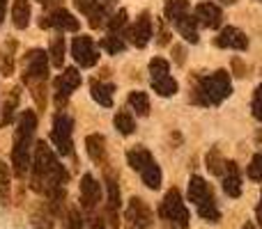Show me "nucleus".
<instances>
[{
	"label": "nucleus",
	"mask_w": 262,
	"mask_h": 229,
	"mask_svg": "<svg viewBox=\"0 0 262 229\" xmlns=\"http://www.w3.org/2000/svg\"><path fill=\"white\" fill-rule=\"evenodd\" d=\"M104 3H108V5H111V3H115V0H104Z\"/></svg>",
	"instance_id": "44"
},
{
	"label": "nucleus",
	"mask_w": 262,
	"mask_h": 229,
	"mask_svg": "<svg viewBox=\"0 0 262 229\" xmlns=\"http://www.w3.org/2000/svg\"><path fill=\"white\" fill-rule=\"evenodd\" d=\"M39 26L41 28H55V30H62V32H76L81 28L78 18H74L67 9H53V12L44 14L39 18Z\"/></svg>",
	"instance_id": "14"
},
{
	"label": "nucleus",
	"mask_w": 262,
	"mask_h": 229,
	"mask_svg": "<svg viewBox=\"0 0 262 229\" xmlns=\"http://www.w3.org/2000/svg\"><path fill=\"white\" fill-rule=\"evenodd\" d=\"M232 94L230 73L219 69L214 73L200 76L193 85V101L200 106H219Z\"/></svg>",
	"instance_id": "3"
},
{
	"label": "nucleus",
	"mask_w": 262,
	"mask_h": 229,
	"mask_svg": "<svg viewBox=\"0 0 262 229\" xmlns=\"http://www.w3.org/2000/svg\"><path fill=\"white\" fill-rule=\"evenodd\" d=\"M124 225L127 229H149L152 227V211L138 197H131L124 209Z\"/></svg>",
	"instance_id": "10"
},
{
	"label": "nucleus",
	"mask_w": 262,
	"mask_h": 229,
	"mask_svg": "<svg viewBox=\"0 0 262 229\" xmlns=\"http://www.w3.org/2000/svg\"><path fill=\"white\" fill-rule=\"evenodd\" d=\"M159 216H161L163 220L172 222V225L180 227V229L189 227V211H186L184 202H182V195L177 188H170L166 193L161 207H159Z\"/></svg>",
	"instance_id": "9"
},
{
	"label": "nucleus",
	"mask_w": 262,
	"mask_h": 229,
	"mask_svg": "<svg viewBox=\"0 0 262 229\" xmlns=\"http://www.w3.org/2000/svg\"><path fill=\"white\" fill-rule=\"evenodd\" d=\"M85 149H88V156H90L97 165H101V167L106 165V158H108V156H106V140H104V135H99V133L88 135V138H85Z\"/></svg>",
	"instance_id": "21"
},
{
	"label": "nucleus",
	"mask_w": 262,
	"mask_h": 229,
	"mask_svg": "<svg viewBox=\"0 0 262 229\" xmlns=\"http://www.w3.org/2000/svg\"><path fill=\"white\" fill-rule=\"evenodd\" d=\"M37 3H41V5H55L58 0H37Z\"/></svg>",
	"instance_id": "41"
},
{
	"label": "nucleus",
	"mask_w": 262,
	"mask_h": 229,
	"mask_svg": "<svg viewBox=\"0 0 262 229\" xmlns=\"http://www.w3.org/2000/svg\"><path fill=\"white\" fill-rule=\"evenodd\" d=\"M101 48H104L106 53H111V55L122 53V50H124V39H122V35L108 32V35H106L104 39H101Z\"/></svg>",
	"instance_id": "27"
},
{
	"label": "nucleus",
	"mask_w": 262,
	"mask_h": 229,
	"mask_svg": "<svg viewBox=\"0 0 262 229\" xmlns=\"http://www.w3.org/2000/svg\"><path fill=\"white\" fill-rule=\"evenodd\" d=\"M258 225L262 227V195H260V204H258Z\"/></svg>",
	"instance_id": "40"
},
{
	"label": "nucleus",
	"mask_w": 262,
	"mask_h": 229,
	"mask_svg": "<svg viewBox=\"0 0 262 229\" xmlns=\"http://www.w3.org/2000/svg\"><path fill=\"white\" fill-rule=\"evenodd\" d=\"M32 176L30 186L32 190L41 193L44 197H49L51 204L58 207L64 199V184L69 179V172L64 170V165L58 161L51 147L46 142L35 144V156H32Z\"/></svg>",
	"instance_id": "1"
},
{
	"label": "nucleus",
	"mask_w": 262,
	"mask_h": 229,
	"mask_svg": "<svg viewBox=\"0 0 262 229\" xmlns=\"http://www.w3.org/2000/svg\"><path fill=\"white\" fill-rule=\"evenodd\" d=\"M5 14H7V0H0V26L5 21Z\"/></svg>",
	"instance_id": "39"
},
{
	"label": "nucleus",
	"mask_w": 262,
	"mask_h": 229,
	"mask_svg": "<svg viewBox=\"0 0 262 229\" xmlns=\"http://www.w3.org/2000/svg\"><path fill=\"white\" fill-rule=\"evenodd\" d=\"M78 85H81V73H78V69L67 67V71H62V76H58L55 78V83H53V87H55V106L62 108V106L69 101L72 92L76 90Z\"/></svg>",
	"instance_id": "11"
},
{
	"label": "nucleus",
	"mask_w": 262,
	"mask_h": 229,
	"mask_svg": "<svg viewBox=\"0 0 262 229\" xmlns=\"http://www.w3.org/2000/svg\"><path fill=\"white\" fill-rule=\"evenodd\" d=\"M214 44L219 48H232V50H246L249 48V37L235 26H228L219 32V37L214 39Z\"/></svg>",
	"instance_id": "16"
},
{
	"label": "nucleus",
	"mask_w": 262,
	"mask_h": 229,
	"mask_svg": "<svg viewBox=\"0 0 262 229\" xmlns=\"http://www.w3.org/2000/svg\"><path fill=\"white\" fill-rule=\"evenodd\" d=\"M152 87L159 96H172L177 92V81L166 73V76H159V78H152Z\"/></svg>",
	"instance_id": "24"
},
{
	"label": "nucleus",
	"mask_w": 262,
	"mask_h": 229,
	"mask_svg": "<svg viewBox=\"0 0 262 229\" xmlns=\"http://www.w3.org/2000/svg\"><path fill=\"white\" fill-rule=\"evenodd\" d=\"M251 113L258 121H262V85L255 87L253 92V101H251Z\"/></svg>",
	"instance_id": "34"
},
{
	"label": "nucleus",
	"mask_w": 262,
	"mask_h": 229,
	"mask_svg": "<svg viewBox=\"0 0 262 229\" xmlns=\"http://www.w3.org/2000/svg\"><path fill=\"white\" fill-rule=\"evenodd\" d=\"M72 55H74V60H76L81 67H85V69L95 67V64L99 62V50H97L95 41H92L90 37H74Z\"/></svg>",
	"instance_id": "13"
},
{
	"label": "nucleus",
	"mask_w": 262,
	"mask_h": 229,
	"mask_svg": "<svg viewBox=\"0 0 262 229\" xmlns=\"http://www.w3.org/2000/svg\"><path fill=\"white\" fill-rule=\"evenodd\" d=\"M49 55H51V62H53L55 67H62L64 64V39L62 37H55V41L51 44Z\"/></svg>",
	"instance_id": "31"
},
{
	"label": "nucleus",
	"mask_w": 262,
	"mask_h": 229,
	"mask_svg": "<svg viewBox=\"0 0 262 229\" xmlns=\"http://www.w3.org/2000/svg\"><path fill=\"white\" fill-rule=\"evenodd\" d=\"M37 131V115L32 110H26L18 117L16 133H14V147H12V170L16 176H26L30 170V144L35 140Z\"/></svg>",
	"instance_id": "2"
},
{
	"label": "nucleus",
	"mask_w": 262,
	"mask_h": 229,
	"mask_svg": "<svg viewBox=\"0 0 262 229\" xmlns=\"http://www.w3.org/2000/svg\"><path fill=\"white\" fill-rule=\"evenodd\" d=\"M129 106L140 117H147L149 115V99H147V94H145V92H131V94H129Z\"/></svg>",
	"instance_id": "26"
},
{
	"label": "nucleus",
	"mask_w": 262,
	"mask_h": 229,
	"mask_svg": "<svg viewBox=\"0 0 262 229\" xmlns=\"http://www.w3.org/2000/svg\"><path fill=\"white\" fill-rule=\"evenodd\" d=\"M149 37H152V18H149L147 12H143L136 23L129 28V39L136 48H145L149 44Z\"/></svg>",
	"instance_id": "17"
},
{
	"label": "nucleus",
	"mask_w": 262,
	"mask_h": 229,
	"mask_svg": "<svg viewBox=\"0 0 262 229\" xmlns=\"http://www.w3.org/2000/svg\"><path fill=\"white\" fill-rule=\"evenodd\" d=\"M64 229H83V218L76 209L67 213V220H64Z\"/></svg>",
	"instance_id": "36"
},
{
	"label": "nucleus",
	"mask_w": 262,
	"mask_h": 229,
	"mask_svg": "<svg viewBox=\"0 0 262 229\" xmlns=\"http://www.w3.org/2000/svg\"><path fill=\"white\" fill-rule=\"evenodd\" d=\"M193 16H195V21H198L203 28H219V26H221V21H223L221 7H216L214 3H200V5H195Z\"/></svg>",
	"instance_id": "18"
},
{
	"label": "nucleus",
	"mask_w": 262,
	"mask_h": 229,
	"mask_svg": "<svg viewBox=\"0 0 262 229\" xmlns=\"http://www.w3.org/2000/svg\"><path fill=\"white\" fill-rule=\"evenodd\" d=\"M168 73V62L163 58H154L149 62V76L152 78H159V76H166Z\"/></svg>",
	"instance_id": "33"
},
{
	"label": "nucleus",
	"mask_w": 262,
	"mask_h": 229,
	"mask_svg": "<svg viewBox=\"0 0 262 229\" xmlns=\"http://www.w3.org/2000/svg\"><path fill=\"white\" fill-rule=\"evenodd\" d=\"M113 92H115V85H111V83L90 81L92 99H95L99 106H104V108H111V106H113Z\"/></svg>",
	"instance_id": "22"
},
{
	"label": "nucleus",
	"mask_w": 262,
	"mask_h": 229,
	"mask_svg": "<svg viewBox=\"0 0 262 229\" xmlns=\"http://www.w3.org/2000/svg\"><path fill=\"white\" fill-rule=\"evenodd\" d=\"M249 176H251L253 181H262V154H255V156L251 158Z\"/></svg>",
	"instance_id": "35"
},
{
	"label": "nucleus",
	"mask_w": 262,
	"mask_h": 229,
	"mask_svg": "<svg viewBox=\"0 0 262 229\" xmlns=\"http://www.w3.org/2000/svg\"><path fill=\"white\" fill-rule=\"evenodd\" d=\"M101 202V184L92 174H85L81 179V207L85 211H95Z\"/></svg>",
	"instance_id": "15"
},
{
	"label": "nucleus",
	"mask_w": 262,
	"mask_h": 229,
	"mask_svg": "<svg viewBox=\"0 0 262 229\" xmlns=\"http://www.w3.org/2000/svg\"><path fill=\"white\" fill-rule=\"evenodd\" d=\"M221 3H223V5H235L237 0H221Z\"/></svg>",
	"instance_id": "42"
},
{
	"label": "nucleus",
	"mask_w": 262,
	"mask_h": 229,
	"mask_svg": "<svg viewBox=\"0 0 262 229\" xmlns=\"http://www.w3.org/2000/svg\"><path fill=\"white\" fill-rule=\"evenodd\" d=\"M9 167L0 161V204H7L9 199Z\"/></svg>",
	"instance_id": "32"
},
{
	"label": "nucleus",
	"mask_w": 262,
	"mask_h": 229,
	"mask_svg": "<svg viewBox=\"0 0 262 229\" xmlns=\"http://www.w3.org/2000/svg\"><path fill=\"white\" fill-rule=\"evenodd\" d=\"M127 161H129V165L143 176L147 188L157 190L159 186H161V167L157 165V161H154V156L149 154V149H145V147L131 149L127 154Z\"/></svg>",
	"instance_id": "7"
},
{
	"label": "nucleus",
	"mask_w": 262,
	"mask_h": 229,
	"mask_svg": "<svg viewBox=\"0 0 262 229\" xmlns=\"http://www.w3.org/2000/svg\"><path fill=\"white\" fill-rule=\"evenodd\" d=\"M49 81V53L41 48H32L26 55V71H23V83L30 85L35 92V99L44 106V87Z\"/></svg>",
	"instance_id": "4"
},
{
	"label": "nucleus",
	"mask_w": 262,
	"mask_h": 229,
	"mask_svg": "<svg viewBox=\"0 0 262 229\" xmlns=\"http://www.w3.org/2000/svg\"><path fill=\"white\" fill-rule=\"evenodd\" d=\"M106 181V190H108V220L111 225H118V209H120V190H118V179H115V172L106 170L104 174Z\"/></svg>",
	"instance_id": "19"
},
{
	"label": "nucleus",
	"mask_w": 262,
	"mask_h": 229,
	"mask_svg": "<svg viewBox=\"0 0 262 229\" xmlns=\"http://www.w3.org/2000/svg\"><path fill=\"white\" fill-rule=\"evenodd\" d=\"M226 165H228V161L221 156V151H219V149H212V151L207 154V170L212 172L214 176H223Z\"/></svg>",
	"instance_id": "25"
},
{
	"label": "nucleus",
	"mask_w": 262,
	"mask_h": 229,
	"mask_svg": "<svg viewBox=\"0 0 262 229\" xmlns=\"http://www.w3.org/2000/svg\"><path fill=\"white\" fill-rule=\"evenodd\" d=\"M166 18L172 28H177L182 37L189 44H198V28H195V16L191 14L186 0H168L166 3Z\"/></svg>",
	"instance_id": "6"
},
{
	"label": "nucleus",
	"mask_w": 262,
	"mask_h": 229,
	"mask_svg": "<svg viewBox=\"0 0 262 229\" xmlns=\"http://www.w3.org/2000/svg\"><path fill=\"white\" fill-rule=\"evenodd\" d=\"M124 28H127V12H124V9H120V12H115L113 16L108 18V26H106V30L115 32V35H122Z\"/></svg>",
	"instance_id": "28"
},
{
	"label": "nucleus",
	"mask_w": 262,
	"mask_h": 229,
	"mask_svg": "<svg viewBox=\"0 0 262 229\" xmlns=\"http://www.w3.org/2000/svg\"><path fill=\"white\" fill-rule=\"evenodd\" d=\"M115 129H118V133H122V135H131L136 131V121L131 119L129 113H118L115 115Z\"/></svg>",
	"instance_id": "29"
},
{
	"label": "nucleus",
	"mask_w": 262,
	"mask_h": 229,
	"mask_svg": "<svg viewBox=\"0 0 262 229\" xmlns=\"http://www.w3.org/2000/svg\"><path fill=\"white\" fill-rule=\"evenodd\" d=\"M16 104H18V90H14V94L9 96V101L3 108V119H0V126H9L14 119V113H16Z\"/></svg>",
	"instance_id": "30"
},
{
	"label": "nucleus",
	"mask_w": 262,
	"mask_h": 229,
	"mask_svg": "<svg viewBox=\"0 0 262 229\" xmlns=\"http://www.w3.org/2000/svg\"><path fill=\"white\" fill-rule=\"evenodd\" d=\"M172 55H175V62H184V50H182L180 46H175V48H172Z\"/></svg>",
	"instance_id": "38"
},
{
	"label": "nucleus",
	"mask_w": 262,
	"mask_h": 229,
	"mask_svg": "<svg viewBox=\"0 0 262 229\" xmlns=\"http://www.w3.org/2000/svg\"><path fill=\"white\" fill-rule=\"evenodd\" d=\"M74 5H76V9L83 14V16L90 21L92 28H106L108 26V9L104 7V3L101 0H74Z\"/></svg>",
	"instance_id": "12"
},
{
	"label": "nucleus",
	"mask_w": 262,
	"mask_h": 229,
	"mask_svg": "<svg viewBox=\"0 0 262 229\" xmlns=\"http://www.w3.org/2000/svg\"><path fill=\"white\" fill-rule=\"evenodd\" d=\"M53 147L60 156H74V119L64 113L53 117V131H51Z\"/></svg>",
	"instance_id": "8"
},
{
	"label": "nucleus",
	"mask_w": 262,
	"mask_h": 229,
	"mask_svg": "<svg viewBox=\"0 0 262 229\" xmlns=\"http://www.w3.org/2000/svg\"><path fill=\"white\" fill-rule=\"evenodd\" d=\"M189 199L193 202L195 211H198V216L203 218V220H207V222L221 220V211H219V207H216V197H214L212 188H209V184L205 179H200V176H191Z\"/></svg>",
	"instance_id": "5"
},
{
	"label": "nucleus",
	"mask_w": 262,
	"mask_h": 229,
	"mask_svg": "<svg viewBox=\"0 0 262 229\" xmlns=\"http://www.w3.org/2000/svg\"><path fill=\"white\" fill-rule=\"evenodd\" d=\"M12 23L18 30H26L30 23V0H14L12 3Z\"/></svg>",
	"instance_id": "23"
},
{
	"label": "nucleus",
	"mask_w": 262,
	"mask_h": 229,
	"mask_svg": "<svg viewBox=\"0 0 262 229\" xmlns=\"http://www.w3.org/2000/svg\"><path fill=\"white\" fill-rule=\"evenodd\" d=\"M90 229H106L104 218H92V220H90Z\"/></svg>",
	"instance_id": "37"
},
{
	"label": "nucleus",
	"mask_w": 262,
	"mask_h": 229,
	"mask_svg": "<svg viewBox=\"0 0 262 229\" xmlns=\"http://www.w3.org/2000/svg\"><path fill=\"white\" fill-rule=\"evenodd\" d=\"M258 3H262V0H258Z\"/></svg>",
	"instance_id": "45"
},
{
	"label": "nucleus",
	"mask_w": 262,
	"mask_h": 229,
	"mask_svg": "<svg viewBox=\"0 0 262 229\" xmlns=\"http://www.w3.org/2000/svg\"><path fill=\"white\" fill-rule=\"evenodd\" d=\"M223 190L228 197H239L242 195V179H239V167L237 163L228 161L226 172H223Z\"/></svg>",
	"instance_id": "20"
},
{
	"label": "nucleus",
	"mask_w": 262,
	"mask_h": 229,
	"mask_svg": "<svg viewBox=\"0 0 262 229\" xmlns=\"http://www.w3.org/2000/svg\"><path fill=\"white\" fill-rule=\"evenodd\" d=\"M242 229H255V227H253V225H251V222H246V225H244V227H242Z\"/></svg>",
	"instance_id": "43"
}]
</instances>
